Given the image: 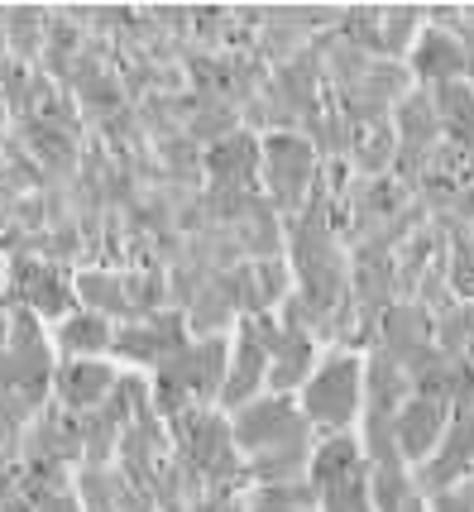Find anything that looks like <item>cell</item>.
<instances>
[{"label": "cell", "mask_w": 474, "mask_h": 512, "mask_svg": "<svg viewBox=\"0 0 474 512\" xmlns=\"http://www.w3.org/2000/svg\"><path fill=\"white\" fill-rule=\"evenodd\" d=\"M297 393H302V417L316 441L345 436L355 412L364 407V359H355L350 350H331Z\"/></svg>", "instance_id": "obj_2"}, {"label": "cell", "mask_w": 474, "mask_h": 512, "mask_svg": "<svg viewBox=\"0 0 474 512\" xmlns=\"http://www.w3.org/2000/svg\"><path fill=\"white\" fill-rule=\"evenodd\" d=\"M455 221L465 225V230H474V182H465V187H460V192H455Z\"/></svg>", "instance_id": "obj_36"}, {"label": "cell", "mask_w": 474, "mask_h": 512, "mask_svg": "<svg viewBox=\"0 0 474 512\" xmlns=\"http://www.w3.org/2000/svg\"><path fill=\"white\" fill-rule=\"evenodd\" d=\"M422 87H446V82H465V53L446 29L427 24L412 44V67H407Z\"/></svg>", "instance_id": "obj_16"}, {"label": "cell", "mask_w": 474, "mask_h": 512, "mask_svg": "<svg viewBox=\"0 0 474 512\" xmlns=\"http://www.w3.org/2000/svg\"><path fill=\"white\" fill-rule=\"evenodd\" d=\"M412 398V379L403 364H393L384 350H369L364 359V412H384L398 417V407Z\"/></svg>", "instance_id": "obj_18"}, {"label": "cell", "mask_w": 474, "mask_h": 512, "mask_svg": "<svg viewBox=\"0 0 474 512\" xmlns=\"http://www.w3.org/2000/svg\"><path fill=\"white\" fill-rule=\"evenodd\" d=\"M465 484H470V489H474V469H470V479H465Z\"/></svg>", "instance_id": "obj_41"}, {"label": "cell", "mask_w": 474, "mask_h": 512, "mask_svg": "<svg viewBox=\"0 0 474 512\" xmlns=\"http://www.w3.org/2000/svg\"><path fill=\"white\" fill-rule=\"evenodd\" d=\"M393 134H398V149H407V154H431L441 144V120H436L431 87H412L393 106Z\"/></svg>", "instance_id": "obj_17"}, {"label": "cell", "mask_w": 474, "mask_h": 512, "mask_svg": "<svg viewBox=\"0 0 474 512\" xmlns=\"http://www.w3.org/2000/svg\"><path fill=\"white\" fill-rule=\"evenodd\" d=\"M451 422V402L441 398H422V393H412V398L398 407V417H393V436H398V455H403L407 465H422L436 441H441V431Z\"/></svg>", "instance_id": "obj_11"}, {"label": "cell", "mask_w": 474, "mask_h": 512, "mask_svg": "<svg viewBox=\"0 0 474 512\" xmlns=\"http://www.w3.org/2000/svg\"><path fill=\"white\" fill-rule=\"evenodd\" d=\"M120 278H125V297H130L135 321L168 312V273H144V268H130V273H120Z\"/></svg>", "instance_id": "obj_32"}, {"label": "cell", "mask_w": 474, "mask_h": 512, "mask_svg": "<svg viewBox=\"0 0 474 512\" xmlns=\"http://www.w3.org/2000/svg\"><path fill=\"white\" fill-rule=\"evenodd\" d=\"M230 316H235V307H230V297H226V288L211 278L192 302H187V312H182V321L192 326V335H226V326H230Z\"/></svg>", "instance_id": "obj_27"}, {"label": "cell", "mask_w": 474, "mask_h": 512, "mask_svg": "<svg viewBox=\"0 0 474 512\" xmlns=\"http://www.w3.org/2000/svg\"><path fill=\"white\" fill-rule=\"evenodd\" d=\"M230 436L235 450L254 460V455H273V450H312L316 436L302 407L283 393H259L254 402H245L240 412H230Z\"/></svg>", "instance_id": "obj_3"}, {"label": "cell", "mask_w": 474, "mask_h": 512, "mask_svg": "<svg viewBox=\"0 0 474 512\" xmlns=\"http://www.w3.org/2000/svg\"><path fill=\"white\" fill-rule=\"evenodd\" d=\"M5 340H10V312L0 307V350H5Z\"/></svg>", "instance_id": "obj_38"}, {"label": "cell", "mask_w": 474, "mask_h": 512, "mask_svg": "<svg viewBox=\"0 0 474 512\" xmlns=\"http://www.w3.org/2000/svg\"><path fill=\"white\" fill-rule=\"evenodd\" d=\"M5 312L15 307H29V312H77V288H72L68 268L63 264H48L39 254L29 259H15L10 273H5V297H0Z\"/></svg>", "instance_id": "obj_7"}, {"label": "cell", "mask_w": 474, "mask_h": 512, "mask_svg": "<svg viewBox=\"0 0 474 512\" xmlns=\"http://www.w3.org/2000/svg\"><path fill=\"white\" fill-rule=\"evenodd\" d=\"M135 115H139L144 139H154V144L173 139V134H182V91H154V96H144L135 106Z\"/></svg>", "instance_id": "obj_28"}, {"label": "cell", "mask_w": 474, "mask_h": 512, "mask_svg": "<svg viewBox=\"0 0 474 512\" xmlns=\"http://www.w3.org/2000/svg\"><path fill=\"white\" fill-rule=\"evenodd\" d=\"M111 388H115V369L101 364V359H68V364L53 369L58 407H63V412H77V417H87L91 407H101V402L111 398Z\"/></svg>", "instance_id": "obj_13"}, {"label": "cell", "mask_w": 474, "mask_h": 512, "mask_svg": "<svg viewBox=\"0 0 474 512\" xmlns=\"http://www.w3.org/2000/svg\"><path fill=\"white\" fill-rule=\"evenodd\" d=\"M245 512H321L312 479H297V484H269V489H254L245 498Z\"/></svg>", "instance_id": "obj_30"}, {"label": "cell", "mask_w": 474, "mask_h": 512, "mask_svg": "<svg viewBox=\"0 0 474 512\" xmlns=\"http://www.w3.org/2000/svg\"><path fill=\"white\" fill-rule=\"evenodd\" d=\"M431 512H474V489L470 484H455V489L436 493V498H431Z\"/></svg>", "instance_id": "obj_35"}, {"label": "cell", "mask_w": 474, "mask_h": 512, "mask_svg": "<svg viewBox=\"0 0 474 512\" xmlns=\"http://www.w3.org/2000/svg\"><path fill=\"white\" fill-rule=\"evenodd\" d=\"M235 130H245V125H240V111L230 106L226 96H216V91H206V87L182 91V134H187L202 154L211 144L230 139Z\"/></svg>", "instance_id": "obj_12"}, {"label": "cell", "mask_w": 474, "mask_h": 512, "mask_svg": "<svg viewBox=\"0 0 474 512\" xmlns=\"http://www.w3.org/2000/svg\"><path fill=\"white\" fill-rule=\"evenodd\" d=\"M393 154H398V134L388 120V125H374V130L360 134V144L350 149V168H355V178H388Z\"/></svg>", "instance_id": "obj_25"}, {"label": "cell", "mask_w": 474, "mask_h": 512, "mask_svg": "<svg viewBox=\"0 0 474 512\" xmlns=\"http://www.w3.org/2000/svg\"><path fill=\"white\" fill-rule=\"evenodd\" d=\"M431 345L441 350V355H474V307L470 302H446L441 312H431Z\"/></svg>", "instance_id": "obj_23"}, {"label": "cell", "mask_w": 474, "mask_h": 512, "mask_svg": "<svg viewBox=\"0 0 474 512\" xmlns=\"http://www.w3.org/2000/svg\"><path fill=\"white\" fill-rule=\"evenodd\" d=\"M446 283L460 302L474 307V230H465V225L446 230Z\"/></svg>", "instance_id": "obj_29"}, {"label": "cell", "mask_w": 474, "mask_h": 512, "mask_svg": "<svg viewBox=\"0 0 474 512\" xmlns=\"http://www.w3.org/2000/svg\"><path fill=\"white\" fill-rule=\"evenodd\" d=\"M0 297H5V264H0Z\"/></svg>", "instance_id": "obj_40"}, {"label": "cell", "mask_w": 474, "mask_h": 512, "mask_svg": "<svg viewBox=\"0 0 474 512\" xmlns=\"http://www.w3.org/2000/svg\"><path fill=\"white\" fill-rule=\"evenodd\" d=\"M422 345H431V316L417 307V302H393L384 316H379V335L369 350H384L393 364H407Z\"/></svg>", "instance_id": "obj_15"}, {"label": "cell", "mask_w": 474, "mask_h": 512, "mask_svg": "<svg viewBox=\"0 0 474 512\" xmlns=\"http://www.w3.org/2000/svg\"><path fill=\"white\" fill-rule=\"evenodd\" d=\"M77 498H82V512H115L111 469L82 465V474H77Z\"/></svg>", "instance_id": "obj_34"}, {"label": "cell", "mask_w": 474, "mask_h": 512, "mask_svg": "<svg viewBox=\"0 0 474 512\" xmlns=\"http://www.w3.org/2000/svg\"><path fill=\"white\" fill-rule=\"evenodd\" d=\"M417 29H427V10L422 5H379V58L403 63V53L417 44Z\"/></svg>", "instance_id": "obj_22"}, {"label": "cell", "mask_w": 474, "mask_h": 512, "mask_svg": "<svg viewBox=\"0 0 474 512\" xmlns=\"http://www.w3.org/2000/svg\"><path fill=\"white\" fill-rule=\"evenodd\" d=\"M431 101H436L441 139L465 154L474 144V87L470 82H446V87H431Z\"/></svg>", "instance_id": "obj_19"}, {"label": "cell", "mask_w": 474, "mask_h": 512, "mask_svg": "<svg viewBox=\"0 0 474 512\" xmlns=\"http://www.w3.org/2000/svg\"><path fill=\"white\" fill-rule=\"evenodd\" d=\"M254 288H259L264 312H269V307H283V297L293 292V268L283 264V259H259V264H254Z\"/></svg>", "instance_id": "obj_33"}, {"label": "cell", "mask_w": 474, "mask_h": 512, "mask_svg": "<svg viewBox=\"0 0 474 512\" xmlns=\"http://www.w3.org/2000/svg\"><path fill=\"white\" fill-rule=\"evenodd\" d=\"M226 369H230L226 335L192 340V402H197V407H216L221 388H226Z\"/></svg>", "instance_id": "obj_20"}, {"label": "cell", "mask_w": 474, "mask_h": 512, "mask_svg": "<svg viewBox=\"0 0 474 512\" xmlns=\"http://www.w3.org/2000/svg\"><path fill=\"white\" fill-rule=\"evenodd\" d=\"M269 379V345H264V331H259V316H240V335H235V359L226 369V388L216 407L221 412H240L245 402L259 398V388Z\"/></svg>", "instance_id": "obj_9"}, {"label": "cell", "mask_w": 474, "mask_h": 512, "mask_svg": "<svg viewBox=\"0 0 474 512\" xmlns=\"http://www.w3.org/2000/svg\"><path fill=\"white\" fill-rule=\"evenodd\" d=\"M470 469H474V412L470 407H451V422L441 431L436 450L412 469V489L422 498H436V493L465 484Z\"/></svg>", "instance_id": "obj_6"}, {"label": "cell", "mask_w": 474, "mask_h": 512, "mask_svg": "<svg viewBox=\"0 0 474 512\" xmlns=\"http://www.w3.org/2000/svg\"><path fill=\"white\" fill-rule=\"evenodd\" d=\"M259 331H264V345H269V388L273 393H297L302 383L312 379L316 369V340L307 331H293L283 326L273 312H259Z\"/></svg>", "instance_id": "obj_8"}, {"label": "cell", "mask_w": 474, "mask_h": 512, "mask_svg": "<svg viewBox=\"0 0 474 512\" xmlns=\"http://www.w3.org/2000/svg\"><path fill=\"white\" fill-rule=\"evenodd\" d=\"M321 512H374L369 503V465H364L360 441L345 436H326L312 446V465H307Z\"/></svg>", "instance_id": "obj_4"}, {"label": "cell", "mask_w": 474, "mask_h": 512, "mask_svg": "<svg viewBox=\"0 0 474 512\" xmlns=\"http://www.w3.org/2000/svg\"><path fill=\"white\" fill-rule=\"evenodd\" d=\"M465 178L474 182V144H470V149H465Z\"/></svg>", "instance_id": "obj_39"}, {"label": "cell", "mask_w": 474, "mask_h": 512, "mask_svg": "<svg viewBox=\"0 0 474 512\" xmlns=\"http://www.w3.org/2000/svg\"><path fill=\"white\" fill-rule=\"evenodd\" d=\"M202 173L216 187H259V134L235 130L202 154Z\"/></svg>", "instance_id": "obj_14"}, {"label": "cell", "mask_w": 474, "mask_h": 512, "mask_svg": "<svg viewBox=\"0 0 474 512\" xmlns=\"http://www.w3.org/2000/svg\"><path fill=\"white\" fill-rule=\"evenodd\" d=\"M307 465H312V450H273V455L245 460V474L254 489H269V484H297V479H307Z\"/></svg>", "instance_id": "obj_26"}, {"label": "cell", "mask_w": 474, "mask_h": 512, "mask_svg": "<svg viewBox=\"0 0 474 512\" xmlns=\"http://www.w3.org/2000/svg\"><path fill=\"white\" fill-rule=\"evenodd\" d=\"M316 168H321V158L302 134H264L259 139V182H264V197L283 221L302 211V201L316 182Z\"/></svg>", "instance_id": "obj_5"}, {"label": "cell", "mask_w": 474, "mask_h": 512, "mask_svg": "<svg viewBox=\"0 0 474 512\" xmlns=\"http://www.w3.org/2000/svg\"><path fill=\"white\" fill-rule=\"evenodd\" d=\"M44 34H48V10L39 5H10V24H5V48L15 63H39L44 53Z\"/></svg>", "instance_id": "obj_24"}, {"label": "cell", "mask_w": 474, "mask_h": 512, "mask_svg": "<svg viewBox=\"0 0 474 512\" xmlns=\"http://www.w3.org/2000/svg\"><path fill=\"white\" fill-rule=\"evenodd\" d=\"M111 321L96 312H77L63 321V331H58V345L68 350L72 359H87L91 350H111Z\"/></svg>", "instance_id": "obj_31"}, {"label": "cell", "mask_w": 474, "mask_h": 512, "mask_svg": "<svg viewBox=\"0 0 474 512\" xmlns=\"http://www.w3.org/2000/svg\"><path fill=\"white\" fill-rule=\"evenodd\" d=\"M72 288H77L82 312H96V316H106V321L115 316L120 326H130V321H135V312H130V297H125V278H115V273H106V268L82 273Z\"/></svg>", "instance_id": "obj_21"}, {"label": "cell", "mask_w": 474, "mask_h": 512, "mask_svg": "<svg viewBox=\"0 0 474 512\" xmlns=\"http://www.w3.org/2000/svg\"><path fill=\"white\" fill-rule=\"evenodd\" d=\"M393 512H427V498H422V493H412L403 508H393Z\"/></svg>", "instance_id": "obj_37"}, {"label": "cell", "mask_w": 474, "mask_h": 512, "mask_svg": "<svg viewBox=\"0 0 474 512\" xmlns=\"http://www.w3.org/2000/svg\"><path fill=\"white\" fill-rule=\"evenodd\" d=\"M168 441L173 455L202 474L206 493H240L249 484L245 455L235 450L230 436V417L221 407H187L168 422Z\"/></svg>", "instance_id": "obj_1"}, {"label": "cell", "mask_w": 474, "mask_h": 512, "mask_svg": "<svg viewBox=\"0 0 474 512\" xmlns=\"http://www.w3.org/2000/svg\"><path fill=\"white\" fill-rule=\"evenodd\" d=\"M115 355L125 359H139V364H163L168 355H178L182 345H187V321L182 312H158V316H144V321H130V326H115L111 335Z\"/></svg>", "instance_id": "obj_10"}]
</instances>
